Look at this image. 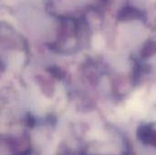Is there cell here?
I'll use <instances>...</instances> for the list:
<instances>
[{"label": "cell", "mask_w": 156, "mask_h": 155, "mask_svg": "<svg viewBox=\"0 0 156 155\" xmlns=\"http://www.w3.org/2000/svg\"><path fill=\"white\" fill-rule=\"evenodd\" d=\"M138 135L140 140L145 143L156 147V126L147 124L139 129Z\"/></svg>", "instance_id": "1"}]
</instances>
